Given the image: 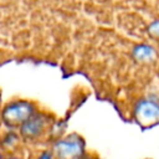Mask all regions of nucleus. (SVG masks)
<instances>
[{
	"label": "nucleus",
	"instance_id": "obj_8",
	"mask_svg": "<svg viewBox=\"0 0 159 159\" xmlns=\"http://www.w3.org/2000/svg\"><path fill=\"white\" fill-rule=\"evenodd\" d=\"M29 159H56V158H55L51 148L47 145V147H43V148L37 149L31 155V158H29Z\"/></svg>",
	"mask_w": 159,
	"mask_h": 159
},
{
	"label": "nucleus",
	"instance_id": "obj_3",
	"mask_svg": "<svg viewBox=\"0 0 159 159\" xmlns=\"http://www.w3.org/2000/svg\"><path fill=\"white\" fill-rule=\"evenodd\" d=\"M37 111V106L29 99H14L2 107L0 118L9 129H17Z\"/></svg>",
	"mask_w": 159,
	"mask_h": 159
},
{
	"label": "nucleus",
	"instance_id": "obj_2",
	"mask_svg": "<svg viewBox=\"0 0 159 159\" xmlns=\"http://www.w3.org/2000/svg\"><path fill=\"white\" fill-rule=\"evenodd\" d=\"M56 159H82L87 153L84 138L78 133H67L52 139L48 144Z\"/></svg>",
	"mask_w": 159,
	"mask_h": 159
},
{
	"label": "nucleus",
	"instance_id": "obj_11",
	"mask_svg": "<svg viewBox=\"0 0 159 159\" xmlns=\"http://www.w3.org/2000/svg\"><path fill=\"white\" fill-rule=\"evenodd\" d=\"M5 155H6V154H5L4 150L0 148V159H5Z\"/></svg>",
	"mask_w": 159,
	"mask_h": 159
},
{
	"label": "nucleus",
	"instance_id": "obj_5",
	"mask_svg": "<svg viewBox=\"0 0 159 159\" xmlns=\"http://www.w3.org/2000/svg\"><path fill=\"white\" fill-rule=\"evenodd\" d=\"M130 56L139 65H152L158 60L159 52L154 45L140 42L132 47Z\"/></svg>",
	"mask_w": 159,
	"mask_h": 159
},
{
	"label": "nucleus",
	"instance_id": "obj_10",
	"mask_svg": "<svg viewBox=\"0 0 159 159\" xmlns=\"http://www.w3.org/2000/svg\"><path fill=\"white\" fill-rule=\"evenodd\" d=\"M82 159H99V158H98L97 154H94V153H89V152H88Z\"/></svg>",
	"mask_w": 159,
	"mask_h": 159
},
{
	"label": "nucleus",
	"instance_id": "obj_6",
	"mask_svg": "<svg viewBox=\"0 0 159 159\" xmlns=\"http://www.w3.org/2000/svg\"><path fill=\"white\" fill-rule=\"evenodd\" d=\"M21 143H22V139H21L19 132L15 130V129L7 130L0 138V148L4 150L5 154L19 152L20 147H21Z\"/></svg>",
	"mask_w": 159,
	"mask_h": 159
},
{
	"label": "nucleus",
	"instance_id": "obj_7",
	"mask_svg": "<svg viewBox=\"0 0 159 159\" xmlns=\"http://www.w3.org/2000/svg\"><path fill=\"white\" fill-rule=\"evenodd\" d=\"M145 32H147V35H148V37L150 40H153L154 42L159 43V17L152 20L148 24V26L145 29Z\"/></svg>",
	"mask_w": 159,
	"mask_h": 159
},
{
	"label": "nucleus",
	"instance_id": "obj_1",
	"mask_svg": "<svg viewBox=\"0 0 159 159\" xmlns=\"http://www.w3.org/2000/svg\"><path fill=\"white\" fill-rule=\"evenodd\" d=\"M53 122L55 120L48 113L41 111L35 112L17 128L22 143L36 144L40 143L45 137H48L50 139V129Z\"/></svg>",
	"mask_w": 159,
	"mask_h": 159
},
{
	"label": "nucleus",
	"instance_id": "obj_4",
	"mask_svg": "<svg viewBox=\"0 0 159 159\" xmlns=\"http://www.w3.org/2000/svg\"><path fill=\"white\" fill-rule=\"evenodd\" d=\"M133 119L143 128L159 124V97L145 96L137 99L132 109Z\"/></svg>",
	"mask_w": 159,
	"mask_h": 159
},
{
	"label": "nucleus",
	"instance_id": "obj_9",
	"mask_svg": "<svg viewBox=\"0 0 159 159\" xmlns=\"http://www.w3.org/2000/svg\"><path fill=\"white\" fill-rule=\"evenodd\" d=\"M5 159H27V158H25L21 154V152L19 150V152H14V153H7L5 155Z\"/></svg>",
	"mask_w": 159,
	"mask_h": 159
}]
</instances>
